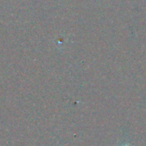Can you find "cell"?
Listing matches in <instances>:
<instances>
[{
	"mask_svg": "<svg viewBox=\"0 0 146 146\" xmlns=\"http://www.w3.org/2000/svg\"><path fill=\"white\" fill-rule=\"evenodd\" d=\"M124 146H128V145H124Z\"/></svg>",
	"mask_w": 146,
	"mask_h": 146,
	"instance_id": "cell-1",
	"label": "cell"
}]
</instances>
